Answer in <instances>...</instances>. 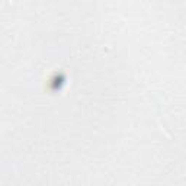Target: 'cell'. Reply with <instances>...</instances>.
Segmentation results:
<instances>
[{"label":"cell","instance_id":"obj_1","mask_svg":"<svg viewBox=\"0 0 186 186\" xmlns=\"http://www.w3.org/2000/svg\"><path fill=\"white\" fill-rule=\"evenodd\" d=\"M9 3H10V5H12V3H13V0H9Z\"/></svg>","mask_w":186,"mask_h":186}]
</instances>
